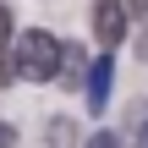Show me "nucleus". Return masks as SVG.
<instances>
[{"mask_svg": "<svg viewBox=\"0 0 148 148\" xmlns=\"http://www.w3.org/2000/svg\"><path fill=\"white\" fill-rule=\"evenodd\" d=\"M11 33H16V16H11V5L0 0V44H11Z\"/></svg>", "mask_w": 148, "mask_h": 148, "instance_id": "39448f33", "label": "nucleus"}, {"mask_svg": "<svg viewBox=\"0 0 148 148\" xmlns=\"http://www.w3.org/2000/svg\"><path fill=\"white\" fill-rule=\"evenodd\" d=\"M137 148H148V126H143V132H137Z\"/></svg>", "mask_w": 148, "mask_h": 148, "instance_id": "9b49d317", "label": "nucleus"}, {"mask_svg": "<svg viewBox=\"0 0 148 148\" xmlns=\"http://www.w3.org/2000/svg\"><path fill=\"white\" fill-rule=\"evenodd\" d=\"M104 93H110V55H99L93 71H88V110H93V115L104 110Z\"/></svg>", "mask_w": 148, "mask_h": 148, "instance_id": "7ed1b4c3", "label": "nucleus"}, {"mask_svg": "<svg viewBox=\"0 0 148 148\" xmlns=\"http://www.w3.org/2000/svg\"><path fill=\"white\" fill-rule=\"evenodd\" d=\"M11 71L16 82H55V66H60V38L44 33V27H27V33H11Z\"/></svg>", "mask_w": 148, "mask_h": 148, "instance_id": "f257e3e1", "label": "nucleus"}, {"mask_svg": "<svg viewBox=\"0 0 148 148\" xmlns=\"http://www.w3.org/2000/svg\"><path fill=\"white\" fill-rule=\"evenodd\" d=\"M77 148H121V143H115V132H93L88 143H77Z\"/></svg>", "mask_w": 148, "mask_h": 148, "instance_id": "0eeeda50", "label": "nucleus"}, {"mask_svg": "<svg viewBox=\"0 0 148 148\" xmlns=\"http://www.w3.org/2000/svg\"><path fill=\"white\" fill-rule=\"evenodd\" d=\"M44 137H49V148H77V126H71L66 115H55V121L44 126Z\"/></svg>", "mask_w": 148, "mask_h": 148, "instance_id": "20e7f679", "label": "nucleus"}, {"mask_svg": "<svg viewBox=\"0 0 148 148\" xmlns=\"http://www.w3.org/2000/svg\"><path fill=\"white\" fill-rule=\"evenodd\" d=\"M11 82H16V71H11V49L0 44V88H11Z\"/></svg>", "mask_w": 148, "mask_h": 148, "instance_id": "423d86ee", "label": "nucleus"}, {"mask_svg": "<svg viewBox=\"0 0 148 148\" xmlns=\"http://www.w3.org/2000/svg\"><path fill=\"white\" fill-rule=\"evenodd\" d=\"M0 148H16V126L11 121H0Z\"/></svg>", "mask_w": 148, "mask_h": 148, "instance_id": "6e6552de", "label": "nucleus"}, {"mask_svg": "<svg viewBox=\"0 0 148 148\" xmlns=\"http://www.w3.org/2000/svg\"><path fill=\"white\" fill-rule=\"evenodd\" d=\"M137 55H143V60H148V27H143V33H137Z\"/></svg>", "mask_w": 148, "mask_h": 148, "instance_id": "9d476101", "label": "nucleus"}, {"mask_svg": "<svg viewBox=\"0 0 148 148\" xmlns=\"http://www.w3.org/2000/svg\"><path fill=\"white\" fill-rule=\"evenodd\" d=\"M121 5H126V16H143L148 11V0H121Z\"/></svg>", "mask_w": 148, "mask_h": 148, "instance_id": "1a4fd4ad", "label": "nucleus"}, {"mask_svg": "<svg viewBox=\"0 0 148 148\" xmlns=\"http://www.w3.org/2000/svg\"><path fill=\"white\" fill-rule=\"evenodd\" d=\"M126 22H132V16H126L121 0H93V38H99L104 49H115V44L126 38Z\"/></svg>", "mask_w": 148, "mask_h": 148, "instance_id": "f03ea898", "label": "nucleus"}]
</instances>
